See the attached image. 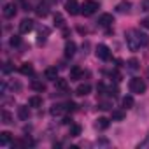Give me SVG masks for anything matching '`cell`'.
<instances>
[{
	"label": "cell",
	"mask_w": 149,
	"mask_h": 149,
	"mask_svg": "<svg viewBox=\"0 0 149 149\" xmlns=\"http://www.w3.org/2000/svg\"><path fill=\"white\" fill-rule=\"evenodd\" d=\"M149 44V37L139 30H128L126 32V46L130 51H137L140 47H146Z\"/></svg>",
	"instance_id": "6da1fadb"
},
{
	"label": "cell",
	"mask_w": 149,
	"mask_h": 149,
	"mask_svg": "<svg viewBox=\"0 0 149 149\" xmlns=\"http://www.w3.org/2000/svg\"><path fill=\"white\" fill-rule=\"evenodd\" d=\"M98 9H100V6H98V2H95V0H84L81 4V14L83 16H91Z\"/></svg>",
	"instance_id": "7a4b0ae2"
},
{
	"label": "cell",
	"mask_w": 149,
	"mask_h": 149,
	"mask_svg": "<svg viewBox=\"0 0 149 149\" xmlns=\"http://www.w3.org/2000/svg\"><path fill=\"white\" fill-rule=\"evenodd\" d=\"M130 91L135 93V95H142L146 91V83L142 79H139V77L130 79Z\"/></svg>",
	"instance_id": "3957f363"
},
{
	"label": "cell",
	"mask_w": 149,
	"mask_h": 149,
	"mask_svg": "<svg viewBox=\"0 0 149 149\" xmlns=\"http://www.w3.org/2000/svg\"><path fill=\"white\" fill-rule=\"evenodd\" d=\"M97 56H98L100 60L107 61V60H111V49H109L105 44H98V46H97Z\"/></svg>",
	"instance_id": "277c9868"
},
{
	"label": "cell",
	"mask_w": 149,
	"mask_h": 149,
	"mask_svg": "<svg viewBox=\"0 0 149 149\" xmlns=\"http://www.w3.org/2000/svg\"><path fill=\"white\" fill-rule=\"evenodd\" d=\"M65 9H67V13H68L70 16H76V14L81 13V6L76 2V0H68V2L65 4Z\"/></svg>",
	"instance_id": "5b68a950"
},
{
	"label": "cell",
	"mask_w": 149,
	"mask_h": 149,
	"mask_svg": "<svg viewBox=\"0 0 149 149\" xmlns=\"http://www.w3.org/2000/svg\"><path fill=\"white\" fill-rule=\"evenodd\" d=\"M35 13H37L39 18H46L49 14V4L47 2H39L37 7H35Z\"/></svg>",
	"instance_id": "8992f818"
},
{
	"label": "cell",
	"mask_w": 149,
	"mask_h": 149,
	"mask_svg": "<svg viewBox=\"0 0 149 149\" xmlns=\"http://www.w3.org/2000/svg\"><path fill=\"white\" fill-rule=\"evenodd\" d=\"M49 112H51L53 118H58V116H61V114L67 112V105H63V104H54V105H51Z\"/></svg>",
	"instance_id": "52a82bcc"
},
{
	"label": "cell",
	"mask_w": 149,
	"mask_h": 149,
	"mask_svg": "<svg viewBox=\"0 0 149 149\" xmlns=\"http://www.w3.org/2000/svg\"><path fill=\"white\" fill-rule=\"evenodd\" d=\"M33 30V21L32 19H23L21 23H19V33H28V32H32Z\"/></svg>",
	"instance_id": "ba28073f"
},
{
	"label": "cell",
	"mask_w": 149,
	"mask_h": 149,
	"mask_svg": "<svg viewBox=\"0 0 149 149\" xmlns=\"http://www.w3.org/2000/svg\"><path fill=\"white\" fill-rule=\"evenodd\" d=\"M16 9H18V7H16V4L13 2V4H6L2 13H4L6 18H14V16H16Z\"/></svg>",
	"instance_id": "9c48e42d"
},
{
	"label": "cell",
	"mask_w": 149,
	"mask_h": 149,
	"mask_svg": "<svg viewBox=\"0 0 149 149\" xmlns=\"http://www.w3.org/2000/svg\"><path fill=\"white\" fill-rule=\"evenodd\" d=\"M100 26H111L112 23H114V18H112V14H102L100 18H98V21H97Z\"/></svg>",
	"instance_id": "30bf717a"
},
{
	"label": "cell",
	"mask_w": 149,
	"mask_h": 149,
	"mask_svg": "<svg viewBox=\"0 0 149 149\" xmlns=\"http://www.w3.org/2000/svg\"><path fill=\"white\" fill-rule=\"evenodd\" d=\"M74 54H76V42H74V40H67V44H65V56L72 58Z\"/></svg>",
	"instance_id": "8fae6325"
},
{
	"label": "cell",
	"mask_w": 149,
	"mask_h": 149,
	"mask_svg": "<svg viewBox=\"0 0 149 149\" xmlns=\"http://www.w3.org/2000/svg\"><path fill=\"white\" fill-rule=\"evenodd\" d=\"M84 76V74H83V70H81V67H72L70 68V81H77V79H81Z\"/></svg>",
	"instance_id": "7c38bea8"
},
{
	"label": "cell",
	"mask_w": 149,
	"mask_h": 149,
	"mask_svg": "<svg viewBox=\"0 0 149 149\" xmlns=\"http://www.w3.org/2000/svg\"><path fill=\"white\" fill-rule=\"evenodd\" d=\"M44 76H46V79H49V81H56V79H58V68H56V67H49V68H46Z\"/></svg>",
	"instance_id": "4fadbf2b"
},
{
	"label": "cell",
	"mask_w": 149,
	"mask_h": 149,
	"mask_svg": "<svg viewBox=\"0 0 149 149\" xmlns=\"http://www.w3.org/2000/svg\"><path fill=\"white\" fill-rule=\"evenodd\" d=\"M76 93L79 95V97H86V95H90L91 93V86L86 83V84H79L77 86V90H76Z\"/></svg>",
	"instance_id": "5bb4252c"
},
{
	"label": "cell",
	"mask_w": 149,
	"mask_h": 149,
	"mask_svg": "<svg viewBox=\"0 0 149 149\" xmlns=\"http://www.w3.org/2000/svg\"><path fill=\"white\" fill-rule=\"evenodd\" d=\"M130 7H132V4L128 2V0H123V2H119L116 6V11L121 13V14H125V13H130Z\"/></svg>",
	"instance_id": "9a60e30c"
},
{
	"label": "cell",
	"mask_w": 149,
	"mask_h": 149,
	"mask_svg": "<svg viewBox=\"0 0 149 149\" xmlns=\"http://www.w3.org/2000/svg\"><path fill=\"white\" fill-rule=\"evenodd\" d=\"M18 116H19L21 121H26V119L30 118V111H28V107H26V105H19V107H18Z\"/></svg>",
	"instance_id": "2e32d148"
},
{
	"label": "cell",
	"mask_w": 149,
	"mask_h": 149,
	"mask_svg": "<svg viewBox=\"0 0 149 149\" xmlns=\"http://www.w3.org/2000/svg\"><path fill=\"white\" fill-rule=\"evenodd\" d=\"M109 125H111V121H109L107 118H98L97 123H95V128H97V130H107Z\"/></svg>",
	"instance_id": "e0dca14e"
},
{
	"label": "cell",
	"mask_w": 149,
	"mask_h": 149,
	"mask_svg": "<svg viewBox=\"0 0 149 149\" xmlns=\"http://www.w3.org/2000/svg\"><path fill=\"white\" fill-rule=\"evenodd\" d=\"M13 140V135L9 132H2L0 133V146H9Z\"/></svg>",
	"instance_id": "ac0fdd59"
},
{
	"label": "cell",
	"mask_w": 149,
	"mask_h": 149,
	"mask_svg": "<svg viewBox=\"0 0 149 149\" xmlns=\"http://www.w3.org/2000/svg\"><path fill=\"white\" fill-rule=\"evenodd\" d=\"M19 72L23 74V76H32V74H33V67H32L30 63H21Z\"/></svg>",
	"instance_id": "d6986e66"
},
{
	"label": "cell",
	"mask_w": 149,
	"mask_h": 149,
	"mask_svg": "<svg viewBox=\"0 0 149 149\" xmlns=\"http://www.w3.org/2000/svg\"><path fill=\"white\" fill-rule=\"evenodd\" d=\"M28 104H30V107H42V98L40 97H32L28 100Z\"/></svg>",
	"instance_id": "ffe728a7"
},
{
	"label": "cell",
	"mask_w": 149,
	"mask_h": 149,
	"mask_svg": "<svg viewBox=\"0 0 149 149\" xmlns=\"http://www.w3.org/2000/svg\"><path fill=\"white\" fill-rule=\"evenodd\" d=\"M2 123L4 125H11L13 123V116L9 111H2Z\"/></svg>",
	"instance_id": "44dd1931"
},
{
	"label": "cell",
	"mask_w": 149,
	"mask_h": 149,
	"mask_svg": "<svg viewBox=\"0 0 149 149\" xmlns=\"http://www.w3.org/2000/svg\"><path fill=\"white\" fill-rule=\"evenodd\" d=\"M81 135V126L79 125H70V137H79Z\"/></svg>",
	"instance_id": "7402d4cb"
},
{
	"label": "cell",
	"mask_w": 149,
	"mask_h": 149,
	"mask_svg": "<svg viewBox=\"0 0 149 149\" xmlns=\"http://www.w3.org/2000/svg\"><path fill=\"white\" fill-rule=\"evenodd\" d=\"M56 88L61 90V91H67L68 90V83L65 79H56Z\"/></svg>",
	"instance_id": "603a6c76"
},
{
	"label": "cell",
	"mask_w": 149,
	"mask_h": 149,
	"mask_svg": "<svg viewBox=\"0 0 149 149\" xmlns=\"http://www.w3.org/2000/svg\"><path fill=\"white\" fill-rule=\"evenodd\" d=\"M133 104H135V102H133L132 97H125V98H123V109H132Z\"/></svg>",
	"instance_id": "cb8c5ba5"
},
{
	"label": "cell",
	"mask_w": 149,
	"mask_h": 149,
	"mask_svg": "<svg viewBox=\"0 0 149 149\" xmlns=\"http://www.w3.org/2000/svg\"><path fill=\"white\" fill-rule=\"evenodd\" d=\"M123 119H125L123 111H112V121H123Z\"/></svg>",
	"instance_id": "d4e9b609"
},
{
	"label": "cell",
	"mask_w": 149,
	"mask_h": 149,
	"mask_svg": "<svg viewBox=\"0 0 149 149\" xmlns=\"http://www.w3.org/2000/svg\"><path fill=\"white\" fill-rule=\"evenodd\" d=\"M53 19H54V25H56V26H63V25H65V19H63V16H61L60 13H56Z\"/></svg>",
	"instance_id": "484cf974"
},
{
	"label": "cell",
	"mask_w": 149,
	"mask_h": 149,
	"mask_svg": "<svg viewBox=\"0 0 149 149\" xmlns=\"http://www.w3.org/2000/svg\"><path fill=\"white\" fill-rule=\"evenodd\" d=\"M47 33H49V30L47 28H42L40 32H39V44H42V42H46V37H47Z\"/></svg>",
	"instance_id": "4316f807"
},
{
	"label": "cell",
	"mask_w": 149,
	"mask_h": 149,
	"mask_svg": "<svg viewBox=\"0 0 149 149\" xmlns=\"http://www.w3.org/2000/svg\"><path fill=\"white\" fill-rule=\"evenodd\" d=\"M32 90H35V91H44L46 90V86L42 84V83H39V81H32Z\"/></svg>",
	"instance_id": "83f0119b"
},
{
	"label": "cell",
	"mask_w": 149,
	"mask_h": 149,
	"mask_svg": "<svg viewBox=\"0 0 149 149\" xmlns=\"http://www.w3.org/2000/svg\"><path fill=\"white\" fill-rule=\"evenodd\" d=\"M126 65H128L130 70H137V68H139V60H137V58H132V60H128Z\"/></svg>",
	"instance_id": "f1b7e54d"
},
{
	"label": "cell",
	"mask_w": 149,
	"mask_h": 149,
	"mask_svg": "<svg viewBox=\"0 0 149 149\" xmlns=\"http://www.w3.org/2000/svg\"><path fill=\"white\" fill-rule=\"evenodd\" d=\"M98 107H100V109H104V111H109V109H112V104H111L109 100H104V102H100V104H98Z\"/></svg>",
	"instance_id": "f546056e"
},
{
	"label": "cell",
	"mask_w": 149,
	"mask_h": 149,
	"mask_svg": "<svg viewBox=\"0 0 149 149\" xmlns=\"http://www.w3.org/2000/svg\"><path fill=\"white\" fill-rule=\"evenodd\" d=\"M19 44H21V39H19L18 35H13V37H11V46H13V47H18Z\"/></svg>",
	"instance_id": "4dcf8cb0"
},
{
	"label": "cell",
	"mask_w": 149,
	"mask_h": 149,
	"mask_svg": "<svg viewBox=\"0 0 149 149\" xmlns=\"http://www.w3.org/2000/svg\"><path fill=\"white\" fill-rule=\"evenodd\" d=\"M13 70V65L11 63H4V67H2V74H4V76H6V74H9Z\"/></svg>",
	"instance_id": "1f68e13d"
},
{
	"label": "cell",
	"mask_w": 149,
	"mask_h": 149,
	"mask_svg": "<svg viewBox=\"0 0 149 149\" xmlns=\"http://www.w3.org/2000/svg\"><path fill=\"white\" fill-rule=\"evenodd\" d=\"M140 9H142V11H149V0H142Z\"/></svg>",
	"instance_id": "d6a6232c"
},
{
	"label": "cell",
	"mask_w": 149,
	"mask_h": 149,
	"mask_svg": "<svg viewBox=\"0 0 149 149\" xmlns=\"http://www.w3.org/2000/svg\"><path fill=\"white\" fill-rule=\"evenodd\" d=\"M140 25H142L144 28H147V30H149V16H147V18H144V19L140 21Z\"/></svg>",
	"instance_id": "836d02e7"
},
{
	"label": "cell",
	"mask_w": 149,
	"mask_h": 149,
	"mask_svg": "<svg viewBox=\"0 0 149 149\" xmlns=\"http://www.w3.org/2000/svg\"><path fill=\"white\" fill-rule=\"evenodd\" d=\"M147 146H149V135H147V139H146L144 142H140V144H139V147H147Z\"/></svg>",
	"instance_id": "e575fe53"
},
{
	"label": "cell",
	"mask_w": 149,
	"mask_h": 149,
	"mask_svg": "<svg viewBox=\"0 0 149 149\" xmlns=\"http://www.w3.org/2000/svg\"><path fill=\"white\" fill-rule=\"evenodd\" d=\"M147 77H149V70H147Z\"/></svg>",
	"instance_id": "d590c367"
}]
</instances>
